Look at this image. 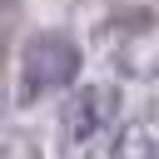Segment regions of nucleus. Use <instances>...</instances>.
Here are the masks:
<instances>
[{"mask_svg": "<svg viewBox=\"0 0 159 159\" xmlns=\"http://www.w3.org/2000/svg\"><path fill=\"white\" fill-rule=\"evenodd\" d=\"M114 114H119V89H109V84H80L60 104V134L70 144H89V139H99L114 124Z\"/></svg>", "mask_w": 159, "mask_h": 159, "instance_id": "obj_3", "label": "nucleus"}, {"mask_svg": "<svg viewBox=\"0 0 159 159\" xmlns=\"http://www.w3.org/2000/svg\"><path fill=\"white\" fill-rule=\"evenodd\" d=\"M80 65H84V50H80L75 35H65V30H40V35H30V45H25V55H20V99H40V94H50V89L75 84Z\"/></svg>", "mask_w": 159, "mask_h": 159, "instance_id": "obj_1", "label": "nucleus"}, {"mask_svg": "<svg viewBox=\"0 0 159 159\" xmlns=\"http://www.w3.org/2000/svg\"><path fill=\"white\" fill-rule=\"evenodd\" d=\"M5 159H40V149L25 144V139H10V144H5Z\"/></svg>", "mask_w": 159, "mask_h": 159, "instance_id": "obj_5", "label": "nucleus"}, {"mask_svg": "<svg viewBox=\"0 0 159 159\" xmlns=\"http://www.w3.org/2000/svg\"><path fill=\"white\" fill-rule=\"evenodd\" d=\"M104 55L114 70L134 75V80H154L159 75V20L154 15H119L104 25Z\"/></svg>", "mask_w": 159, "mask_h": 159, "instance_id": "obj_2", "label": "nucleus"}, {"mask_svg": "<svg viewBox=\"0 0 159 159\" xmlns=\"http://www.w3.org/2000/svg\"><path fill=\"white\" fill-rule=\"evenodd\" d=\"M114 159H159V134L149 124H129L114 139Z\"/></svg>", "mask_w": 159, "mask_h": 159, "instance_id": "obj_4", "label": "nucleus"}]
</instances>
